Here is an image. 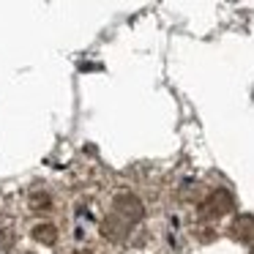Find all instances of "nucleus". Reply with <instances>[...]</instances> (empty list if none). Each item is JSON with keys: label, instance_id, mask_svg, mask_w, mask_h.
Listing matches in <instances>:
<instances>
[{"label": "nucleus", "instance_id": "1", "mask_svg": "<svg viewBox=\"0 0 254 254\" xmlns=\"http://www.w3.org/2000/svg\"><path fill=\"white\" fill-rule=\"evenodd\" d=\"M232 210V194L227 189H216L208 199L202 202V213L205 216H224Z\"/></svg>", "mask_w": 254, "mask_h": 254}, {"label": "nucleus", "instance_id": "4", "mask_svg": "<svg viewBox=\"0 0 254 254\" xmlns=\"http://www.w3.org/2000/svg\"><path fill=\"white\" fill-rule=\"evenodd\" d=\"M71 254H101V252L93 246H85V249H77V252H71Z\"/></svg>", "mask_w": 254, "mask_h": 254}, {"label": "nucleus", "instance_id": "2", "mask_svg": "<svg viewBox=\"0 0 254 254\" xmlns=\"http://www.w3.org/2000/svg\"><path fill=\"white\" fill-rule=\"evenodd\" d=\"M232 235L243 243H254V216H238L235 224H232Z\"/></svg>", "mask_w": 254, "mask_h": 254}, {"label": "nucleus", "instance_id": "3", "mask_svg": "<svg viewBox=\"0 0 254 254\" xmlns=\"http://www.w3.org/2000/svg\"><path fill=\"white\" fill-rule=\"evenodd\" d=\"M33 238H36V241H41V243H55L58 241V232H55V227H52V224H39L33 230Z\"/></svg>", "mask_w": 254, "mask_h": 254}]
</instances>
